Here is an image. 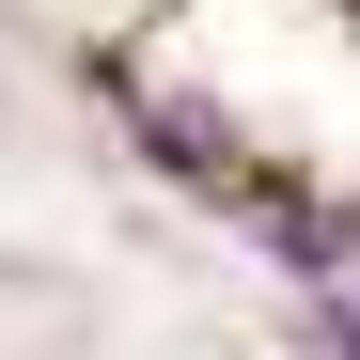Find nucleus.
I'll use <instances>...</instances> for the list:
<instances>
[{
    "instance_id": "nucleus-1",
    "label": "nucleus",
    "mask_w": 360,
    "mask_h": 360,
    "mask_svg": "<svg viewBox=\"0 0 360 360\" xmlns=\"http://www.w3.org/2000/svg\"><path fill=\"white\" fill-rule=\"evenodd\" d=\"M297 345H314V360H360V282H345V297H314V314H297Z\"/></svg>"
}]
</instances>
